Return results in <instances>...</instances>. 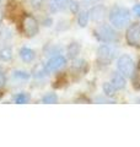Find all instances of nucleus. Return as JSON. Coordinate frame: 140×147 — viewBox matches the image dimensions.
I'll return each mask as SVG.
<instances>
[{"mask_svg":"<svg viewBox=\"0 0 140 147\" xmlns=\"http://www.w3.org/2000/svg\"><path fill=\"white\" fill-rule=\"evenodd\" d=\"M109 22L114 28L122 30L130 22V12L128 9L122 6H116L109 12Z\"/></svg>","mask_w":140,"mask_h":147,"instance_id":"1","label":"nucleus"},{"mask_svg":"<svg viewBox=\"0 0 140 147\" xmlns=\"http://www.w3.org/2000/svg\"><path fill=\"white\" fill-rule=\"evenodd\" d=\"M21 31H22V33L26 37H29V38L35 37L39 31L38 21L32 15H29V13L23 15L21 17Z\"/></svg>","mask_w":140,"mask_h":147,"instance_id":"2","label":"nucleus"},{"mask_svg":"<svg viewBox=\"0 0 140 147\" xmlns=\"http://www.w3.org/2000/svg\"><path fill=\"white\" fill-rule=\"evenodd\" d=\"M95 37L100 42H103V43H111V42H114L116 38H117V33L116 31L112 28L109 25H100L97 26L95 31Z\"/></svg>","mask_w":140,"mask_h":147,"instance_id":"3","label":"nucleus"},{"mask_svg":"<svg viewBox=\"0 0 140 147\" xmlns=\"http://www.w3.org/2000/svg\"><path fill=\"white\" fill-rule=\"evenodd\" d=\"M117 67L118 71L122 74L124 77H132L134 74V69H135V64L132 57L124 54L122 57H119L118 61H117Z\"/></svg>","mask_w":140,"mask_h":147,"instance_id":"4","label":"nucleus"},{"mask_svg":"<svg viewBox=\"0 0 140 147\" xmlns=\"http://www.w3.org/2000/svg\"><path fill=\"white\" fill-rule=\"evenodd\" d=\"M125 39L130 47H140V25H129L125 32Z\"/></svg>","mask_w":140,"mask_h":147,"instance_id":"5","label":"nucleus"},{"mask_svg":"<svg viewBox=\"0 0 140 147\" xmlns=\"http://www.w3.org/2000/svg\"><path fill=\"white\" fill-rule=\"evenodd\" d=\"M114 54H113V49H112L108 44H102L97 49V61L101 65H109L113 61Z\"/></svg>","mask_w":140,"mask_h":147,"instance_id":"6","label":"nucleus"},{"mask_svg":"<svg viewBox=\"0 0 140 147\" xmlns=\"http://www.w3.org/2000/svg\"><path fill=\"white\" fill-rule=\"evenodd\" d=\"M65 64H67V59H65L63 55H55V57L50 58L49 60L47 61V64L44 65V70L47 74H50V72L60 70Z\"/></svg>","mask_w":140,"mask_h":147,"instance_id":"7","label":"nucleus"},{"mask_svg":"<svg viewBox=\"0 0 140 147\" xmlns=\"http://www.w3.org/2000/svg\"><path fill=\"white\" fill-rule=\"evenodd\" d=\"M88 15H90V18L92 21H95V22L102 21L106 15V7L103 5H96L88 11Z\"/></svg>","mask_w":140,"mask_h":147,"instance_id":"8","label":"nucleus"},{"mask_svg":"<svg viewBox=\"0 0 140 147\" xmlns=\"http://www.w3.org/2000/svg\"><path fill=\"white\" fill-rule=\"evenodd\" d=\"M111 84L114 86L116 90H123L125 87V77L120 72H114L112 75Z\"/></svg>","mask_w":140,"mask_h":147,"instance_id":"9","label":"nucleus"},{"mask_svg":"<svg viewBox=\"0 0 140 147\" xmlns=\"http://www.w3.org/2000/svg\"><path fill=\"white\" fill-rule=\"evenodd\" d=\"M69 4L70 0H50V11H62L67 9V6H69Z\"/></svg>","mask_w":140,"mask_h":147,"instance_id":"10","label":"nucleus"},{"mask_svg":"<svg viewBox=\"0 0 140 147\" xmlns=\"http://www.w3.org/2000/svg\"><path fill=\"white\" fill-rule=\"evenodd\" d=\"M20 58L25 63H31L35 59V52L27 47H23L20 49Z\"/></svg>","mask_w":140,"mask_h":147,"instance_id":"11","label":"nucleus"},{"mask_svg":"<svg viewBox=\"0 0 140 147\" xmlns=\"http://www.w3.org/2000/svg\"><path fill=\"white\" fill-rule=\"evenodd\" d=\"M80 50H81V47L79 43H76V42L70 43L68 47V57L70 59H76L79 53H80Z\"/></svg>","mask_w":140,"mask_h":147,"instance_id":"12","label":"nucleus"},{"mask_svg":"<svg viewBox=\"0 0 140 147\" xmlns=\"http://www.w3.org/2000/svg\"><path fill=\"white\" fill-rule=\"evenodd\" d=\"M12 59V49L9 47H4L0 49V60L1 61H10Z\"/></svg>","mask_w":140,"mask_h":147,"instance_id":"13","label":"nucleus"},{"mask_svg":"<svg viewBox=\"0 0 140 147\" xmlns=\"http://www.w3.org/2000/svg\"><path fill=\"white\" fill-rule=\"evenodd\" d=\"M133 87L135 90H140V60L138 63L137 67L134 69V76H133Z\"/></svg>","mask_w":140,"mask_h":147,"instance_id":"14","label":"nucleus"},{"mask_svg":"<svg viewBox=\"0 0 140 147\" xmlns=\"http://www.w3.org/2000/svg\"><path fill=\"white\" fill-rule=\"evenodd\" d=\"M88 18H90V15H88L87 11H81L77 15V24L80 27H86L88 24Z\"/></svg>","mask_w":140,"mask_h":147,"instance_id":"15","label":"nucleus"},{"mask_svg":"<svg viewBox=\"0 0 140 147\" xmlns=\"http://www.w3.org/2000/svg\"><path fill=\"white\" fill-rule=\"evenodd\" d=\"M86 61L85 60H76V61H74L73 64V66H71V70L74 71H77V72H85L86 70Z\"/></svg>","mask_w":140,"mask_h":147,"instance_id":"16","label":"nucleus"},{"mask_svg":"<svg viewBox=\"0 0 140 147\" xmlns=\"http://www.w3.org/2000/svg\"><path fill=\"white\" fill-rule=\"evenodd\" d=\"M102 88H103V92H105V94L107 96V97H113V96L116 94V91H117L111 82H105Z\"/></svg>","mask_w":140,"mask_h":147,"instance_id":"17","label":"nucleus"},{"mask_svg":"<svg viewBox=\"0 0 140 147\" xmlns=\"http://www.w3.org/2000/svg\"><path fill=\"white\" fill-rule=\"evenodd\" d=\"M58 100V96L55 93H48L46 94L43 98H42V102L47 103V104H52V103H57Z\"/></svg>","mask_w":140,"mask_h":147,"instance_id":"18","label":"nucleus"},{"mask_svg":"<svg viewBox=\"0 0 140 147\" xmlns=\"http://www.w3.org/2000/svg\"><path fill=\"white\" fill-rule=\"evenodd\" d=\"M14 100H15L17 104H23V103L29 102L30 97H29V94H26V93H18V94H16L15 97H14Z\"/></svg>","mask_w":140,"mask_h":147,"instance_id":"19","label":"nucleus"},{"mask_svg":"<svg viewBox=\"0 0 140 147\" xmlns=\"http://www.w3.org/2000/svg\"><path fill=\"white\" fill-rule=\"evenodd\" d=\"M44 75H47V72L44 70V66L43 65H37L33 69V76L35 77H43Z\"/></svg>","mask_w":140,"mask_h":147,"instance_id":"20","label":"nucleus"},{"mask_svg":"<svg viewBox=\"0 0 140 147\" xmlns=\"http://www.w3.org/2000/svg\"><path fill=\"white\" fill-rule=\"evenodd\" d=\"M14 77H16V79H20V80H27L30 77V74L26 72V71H21V70H17L14 72Z\"/></svg>","mask_w":140,"mask_h":147,"instance_id":"21","label":"nucleus"},{"mask_svg":"<svg viewBox=\"0 0 140 147\" xmlns=\"http://www.w3.org/2000/svg\"><path fill=\"white\" fill-rule=\"evenodd\" d=\"M69 7H70V10H71L73 13H76L79 11V7H80V6H79V3L77 1H70Z\"/></svg>","mask_w":140,"mask_h":147,"instance_id":"22","label":"nucleus"},{"mask_svg":"<svg viewBox=\"0 0 140 147\" xmlns=\"http://www.w3.org/2000/svg\"><path fill=\"white\" fill-rule=\"evenodd\" d=\"M43 3H44V0H31V4L35 9H39Z\"/></svg>","mask_w":140,"mask_h":147,"instance_id":"23","label":"nucleus"},{"mask_svg":"<svg viewBox=\"0 0 140 147\" xmlns=\"http://www.w3.org/2000/svg\"><path fill=\"white\" fill-rule=\"evenodd\" d=\"M133 11H134L135 15L140 17V4H137V5H135V6L133 7Z\"/></svg>","mask_w":140,"mask_h":147,"instance_id":"24","label":"nucleus"},{"mask_svg":"<svg viewBox=\"0 0 140 147\" xmlns=\"http://www.w3.org/2000/svg\"><path fill=\"white\" fill-rule=\"evenodd\" d=\"M6 82V79H5V75H4L3 72H0V87H3L4 85H5Z\"/></svg>","mask_w":140,"mask_h":147,"instance_id":"25","label":"nucleus"},{"mask_svg":"<svg viewBox=\"0 0 140 147\" xmlns=\"http://www.w3.org/2000/svg\"><path fill=\"white\" fill-rule=\"evenodd\" d=\"M1 22H3V12L0 11V25H1Z\"/></svg>","mask_w":140,"mask_h":147,"instance_id":"26","label":"nucleus"},{"mask_svg":"<svg viewBox=\"0 0 140 147\" xmlns=\"http://www.w3.org/2000/svg\"><path fill=\"white\" fill-rule=\"evenodd\" d=\"M4 1H5V0H0V9L3 7V5H4Z\"/></svg>","mask_w":140,"mask_h":147,"instance_id":"27","label":"nucleus"},{"mask_svg":"<svg viewBox=\"0 0 140 147\" xmlns=\"http://www.w3.org/2000/svg\"><path fill=\"white\" fill-rule=\"evenodd\" d=\"M88 3H96V1H100V0H87Z\"/></svg>","mask_w":140,"mask_h":147,"instance_id":"28","label":"nucleus"},{"mask_svg":"<svg viewBox=\"0 0 140 147\" xmlns=\"http://www.w3.org/2000/svg\"><path fill=\"white\" fill-rule=\"evenodd\" d=\"M1 97H3V94H1V93H0V99H1Z\"/></svg>","mask_w":140,"mask_h":147,"instance_id":"29","label":"nucleus"}]
</instances>
